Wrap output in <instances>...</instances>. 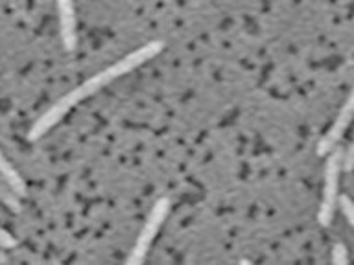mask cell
Wrapping results in <instances>:
<instances>
[{
	"mask_svg": "<svg viewBox=\"0 0 354 265\" xmlns=\"http://www.w3.org/2000/svg\"><path fill=\"white\" fill-rule=\"evenodd\" d=\"M0 179L8 184V188H10L11 192L15 193L19 199L26 197L28 195L26 182H24V179L19 175V171L8 162V159L2 155V151H0Z\"/></svg>",
	"mask_w": 354,
	"mask_h": 265,
	"instance_id": "obj_7",
	"label": "cell"
},
{
	"mask_svg": "<svg viewBox=\"0 0 354 265\" xmlns=\"http://www.w3.org/2000/svg\"><path fill=\"white\" fill-rule=\"evenodd\" d=\"M240 265H253V264H251L249 259H242V262H240Z\"/></svg>",
	"mask_w": 354,
	"mask_h": 265,
	"instance_id": "obj_14",
	"label": "cell"
},
{
	"mask_svg": "<svg viewBox=\"0 0 354 265\" xmlns=\"http://www.w3.org/2000/svg\"><path fill=\"white\" fill-rule=\"evenodd\" d=\"M165 48V43L162 41H149V43L142 44L140 48L133 50L131 54H127L126 57H122L120 61H116L115 65L107 66L105 70L98 72L96 76H93L91 79L83 83L82 87L85 90L87 96L94 94L98 88L105 87L107 83L115 81L118 77H122L124 74H129L131 70H135L137 66H140L146 61L153 59L155 55H159Z\"/></svg>",
	"mask_w": 354,
	"mask_h": 265,
	"instance_id": "obj_1",
	"label": "cell"
},
{
	"mask_svg": "<svg viewBox=\"0 0 354 265\" xmlns=\"http://www.w3.org/2000/svg\"><path fill=\"white\" fill-rule=\"evenodd\" d=\"M0 201L11 210V212H21L22 206H21V199L17 197L15 193L11 192L8 184H6L2 179H0Z\"/></svg>",
	"mask_w": 354,
	"mask_h": 265,
	"instance_id": "obj_8",
	"label": "cell"
},
{
	"mask_svg": "<svg viewBox=\"0 0 354 265\" xmlns=\"http://www.w3.org/2000/svg\"><path fill=\"white\" fill-rule=\"evenodd\" d=\"M83 98H87V94H85L83 87H77L74 88V90H71L68 94H65L63 98L57 99L50 109H46L43 115L39 116L37 120H35V124L30 127L28 138H30L32 142H35V140H39L41 137H44V135H46L52 127L57 126V124L63 120V116H65L72 107H76Z\"/></svg>",
	"mask_w": 354,
	"mask_h": 265,
	"instance_id": "obj_4",
	"label": "cell"
},
{
	"mask_svg": "<svg viewBox=\"0 0 354 265\" xmlns=\"http://www.w3.org/2000/svg\"><path fill=\"white\" fill-rule=\"evenodd\" d=\"M57 13H59V33L63 50L71 54L77 46V19L74 4L71 0H61L57 2Z\"/></svg>",
	"mask_w": 354,
	"mask_h": 265,
	"instance_id": "obj_6",
	"label": "cell"
},
{
	"mask_svg": "<svg viewBox=\"0 0 354 265\" xmlns=\"http://www.w3.org/2000/svg\"><path fill=\"white\" fill-rule=\"evenodd\" d=\"M168 212H170V199L162 197L153 204V208L149 212L148 219L144 223L142 230H140L137 242H135V247H133V251L129 253V256H127L126 264L124 265H144L148 248L151 247L155 236L159 234L160 226L165 223Z\"/></svg>",
	"mask_w": 354,
	"mask_h": 265,
	"instance_id": "obj_2",
	"label": "cell"
},
{
	"mask_svg": "<svg viewBox=\"0 0 354 265\" xmlns=\"http://www.w3.org/2000/svg\"><path fill=\"white\" fill-rule=\"evenodd\" d=\"M332 264L348 265L347 248H345V245H342V243H336V245H334V251H332Z\"/></svg>",
	"mask_w": 354,
	"mask_h": 265,
	"instance_id": "obj_10",
	"label": "cell"
},
{
	"mask_svg": "<svg viewBox=\"0 0 354 265\" xmlns=\"http://www.w3.org/2000/svg\"><path fill=\"white\" fill-rule=\"evenodd\" d=\"M337 203H339V208H342L343 215L347 217V221L351 223V226L354 228V203H353V199L347 197V195H342V197L337 199Z\"/></svg>",
	"mask_w": 354,
	"mask_h": 265,
	"instance_id": "obj_9",
	"label": "cell"
},
{
	"mask_svg": "<svg viewBox=\"0 0 354 265\" xmlns=\"http://www.w3.org/2000/svg\"><path fill=\"white\" fill-rule=\"evenodd\" d=\"M17 247V239L15 236H11L10 232L0 228V248H15Z\"/></svg>",
	"mask_w": 354,
	"mask_h": 265,
	"instance_id": "obj_11",
	"label": "cell"
},
{
	"mask_svg": "<svg viewBox=\"0 0 354 265\" xmlns=\"http://www.w3.org/2000/svg\"><path fill=\"white\" fill-rule=\"evenodd\" d=\"M343 168V151L336 148L328 153L325 166V186H323V199H321L319 214L317 219L323 226H328L332 223L334 212L337 206V190H339V171Z\"/></svg>",
	"mask_w": 354,
	"mask_h": 265,
	"instance_id": "obj_3",
	"label": "cell"
},
{
	"mask_svg": "<svg viewBox=\"0 0 354 265\" xmlns=\"http://www.w3.org/2000/svg\"><path fill=\"white\" fill-rule=\"evenodd\" d=\"M343 170H354V142L351 144V148L343 153Z\"/></svg>",
	"mask_w": 354,
	"mask_h": 265,
	"instance_id": "obj_12",
	"label": "cell"
},
{
	"mask_svg": "<svg viewBox=\"0 0 354 265\" xmlns=\"http://www.w3.org/2000/svg\"><path fill=\"white\" fill-rule=\"evenodd\" d=\"M4 262H6V254L0 251V264H4Z\"/></svg>",
	"mask_w": 354,
	"mask_h": 265,
	"instance_id": "obj_13",
	"label": "cell"
},
{
	"mask_svg": "<svg viewBox=\"0 0 354 265\" xmlns=\"http://www.w3.org/2000/svg\"><path fill=\"white\" fill-rule=\"evenodd\" d=\"M353 118H354V88L351 90V94H348L347 101L343 104L342 110L337 112L336 120H334V124L330 126V129L325 132V137L321 138L319 144H317V155L325 157V155H328L330 151H334V149L337 148V144H339V140H342L345 131H347V127L351 126Z\"/></svg>",
	"mask_w": 354,
	"mask_h": 265,
	"instance_id": "obj_5",
	"label": "cell"
}]
</instances>
